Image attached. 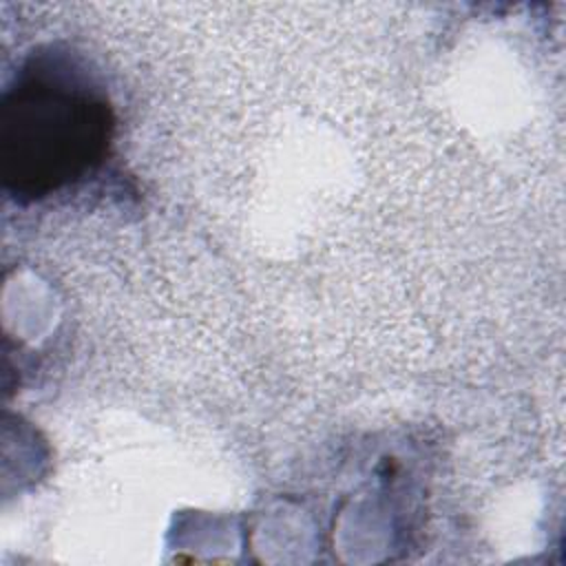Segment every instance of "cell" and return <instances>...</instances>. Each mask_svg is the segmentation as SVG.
<instances>
[{"label":"cell","mask_w":566,"mask_h":566,"mask_svg":"<svg viewBox=\"0 0 566 566\" xmlns=\"http://www.w3.org/2000/svg\"><path fill=\"white\" fill-rule=\"evenodd\" d=\"M113 108L69 51L33 53L0 102V175L15 201H40L91 175L106 157Z\"/></svg>","instance_id":"obj_1"}]
</instances>
